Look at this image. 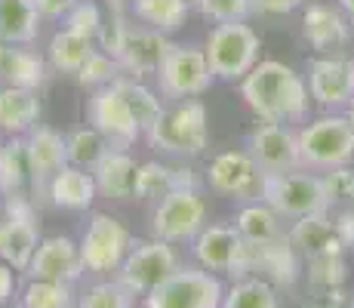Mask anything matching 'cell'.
<instances>
[{"mask_svg":"<svg viewBox=\"0 0 354 308\" xmlns=\"http://www.w3.org/2000/svg\"><path fill=\"white\" fill-rule=\"evenodd\" d=\"M22 308H77L71 284L59 280H31L22 293Z\"/></svg>","mask_w":354,"mask_h":308,"instance_id":"obj_36","label":"cell"},{"mask_svg":"<svg viewBox=\"0 0 354 308\" xmlns=\"http://www.w3.org/2000/svg\"><path fill=\"white\" fill-rule=\"evenodd\" d=\"M259 50H262V40H259L253 25L247 22L216 25L207 34V44H203V53H207L216 80H228V84L243 80L253 71L259 65Z\"/></svg>","mask_w":354,"mask_h":308,"instance_id":"obj_3","label":"cell"},{"mask_svg":"<svg viewBox=\"0 0 354 308\" xmlns=\"http://www.w3.org/2000/svg\"><path fill=\"white\" fill-rule=\"evenodd\" d=\"M40 16L34 0H0V40L12 46H31L40 34Z\"/></svg>","mask_w":354,"mask_h":308,"instance_id":"obj_27","label":"cell"},{"mask_svg":"<svg viewBox=\"0 0 354 308\" xmlns=\"http://www.w3.org/2000/svg\"><path fill=\"white\" fill-rule=\"evenodd\" d=\"M336 3H339V10H342L345 16H348L351 22H354V0H336Z\"/></svg>","mask_w":354,"mask_h":308,"instance_id":"obj_49","label":"cell"},{"mask_svg":"<svg viewBox=\"0 0 354 308\" xmlns=\"http://www.w3.org/2000/svg\"><path fill=\"white\" fill-rule=\"evenodd\" d=\"M173 40L169 34H160L154 28H133L129 25L127 40H124V50H120V68L129 78H145V74H154L158 78L160 65L167 62L169 50H173Z\"/></svg>","mask_w":354,"mask_h":308,"instance_id":"obj_17","label":"cell"},{"mask_svg":"<svg viewBox=\"0 0 354 308\" xmlns=\"http://www.w3.org/2000/svg\"><path fill=\"white\" fill-rule=\"evenodd\" d=\"M201 179L192 167H169V163L148 161L139 163L136 176V197L139 201H163L173 191H197Z\"/></svg>","mask_w":354,"mask_h":308,"instance_id":"obj_20","label":"cell"},{"mask_svg":"<svg viewBox=\"0 0 354 308\" xmlns=\"http://www.w3.org/2000/svg\"><path fill=\"white\" fill-rule=\"evenodd\" d=\"M28 278L31 280H59V284H74L84 275V256H80V244H74L65 235L40 237L37 250H34L28 262Z\"/></svg>","mask_w":354,"mask_h":308,"instance_id":"obj_16","label":"cell"},{"mask_svg":"<svg viewBox=\"0 0 354 308\" xmlns=\"http://www.w3.org/2000/svg\"><path fill=\"white\" fill-rule=\"evenodd\" d=\"M305 308H354V299L342 287H333V290H315V299Z\"/></svg>","mask_w":354,"mask_h":308,"instance_id":"obj_44","label":"cell"},{"mask_svg":"<svg viewBox=\"0 0 354 308\" xmlns=\"http://www.w3.org/2000/svg\"><path fill=\"white\" fill-rule=\"evenodd\" d=\"M158 80H160V93L167 99H176V102H185V99H197L213 87L216 74L207 62V53L203 46H194V44H176L169 50L167 62L160 65L158 71Z\"/></svg>","mask_w":354,"mask_h":308,"instance_id":"obj_7","label":"cell"},{"mask_svg":"<svg viewBox=\"0 0 354 308\" xmlns=\"http://www.w3.org/2000/svg\"><path fill=\"white\" fill-rule=\"evenodd\" d=\"M31 182V161L25 136H10L0 152V194H16Z\"/></svg>","mask_w":354,"mask_h":308,"instance_id":"obj_32","label":"cell"},{"mask_svg":"<svg viewBox=\"0 0 354 308\" xmlns=\"http://www.w3.org/2000/svg\"><path fill=\"white\" fill-rule=\"evenodd\" d=\"M207 225V203H203L201 191H173L163 201H158L151 216L154 237L169 244H185L194 241Z\"/></svg>","mask_w":354,"mask_h":308,"instance_id":"obj_11","label":"cell"},{"mask_svg":"<svg viewBox=\"0 0 354 308\" xmlns=\"http://www.w3.org/2000/svg\"><path fill=\"white\" fill-rule=\"evenodd\" d=\"M250 271H265L277 284H292L299 278V250L292 246L290 235L271 244H250Z\"/></svg>","mask_w":354,"mask_h":308,"instance_id":"obj_25","label":"cell"},{"mask_svg":"<svg viewBox=\"0 0 354 308\" xmlns=\"http://www.w3.org/2000/svg\"><path fill=\"white\" fill-rule=\"evenodd\" d=\"M129 10L145 28H154L160 34H176L185 25L192 6L185 0H129Z\"/></svg>","mask_w":354,"mask_h":308,"instance_id":"obj_31","label":"cell"},{"mask_svg":"<svg viewBox=\"0 0 354 308\" xmlns=\"http://www.w3.org/2000/svg\"><path fill=\"white\" fill-rule=\"evenodd\" d=\"M133 296L136 293L127 290L120 280H102L80 296L77 308H133Z\"/></svg>","mask_w":354,"mask_h":308,"instance_id":"obj_37","label":"cell"},{"mask_svg":"<svg viewBox=\"0 0 354 308\" xmlns=\"http://www.w3.org/2000/svg\"><path fill=\"white\" fill-rule=\"evenodd\" d=\"M127 31H129V25H127L124 12H120V10H111V16L102 22V31H99V37H96V50L108 53V56H114V59H120V50H124V40H127Z\"/></svg>","mask_w":354,"mask_h":308,"instance_id":"obj_42","label":"cell"},{"mask_svg":"<svg viewBox=\"0 0 354 308\" xmlns=\"http://www.w3.org/2000/svg\"><path fill=\"white\" fill-rule=\"evenodd\" d=\"M124 74V68H120V62L114 56H108V53L96 50L90 59L84 62V68L77 71V80L84 87H96V90H102V87L114 84V80Z\"/></svg>","mask_w":354,"mask_h":308,"instance_id":"obj_38","label":"cell"},{"mask_svg":"<svg viewBox=\"0 0 354 308\" xmlns=\"http://www.w3.org/2000/svg\"><path fill=\"white\" fill-rule=\"evenodd\" d=\"M185 3H188V6H197V0H185Z\"/></svg>","mask_w":354,"mask_h":308,"instance_id":"obj_52","label":"cell"},{"mask_svg":"<svg viewBox=\"0 0 354 308\" xmlns=\"http://www.w3.org/2000/svg\"><path fill=\"white\" fill-rule=\"evenodd\" d=\"M326 197H330V207L333 203H354V167L342 163V167H333L321 176Z\"/></svg>","mask_w":354,"mask_h":308,"instance_id":"obj_43","label":"cell"},{"mask_svg":"<svg viewBox=\"0 0 354 308\" xmlns=\"http://www.w3.org/2000/svg\"><path fill=\"white\" fill-rule=\"evenodd\" d=\"M154 152H167L176 157H197L209 145V114L201 99L176 102L163 108L160 120L145 133Z\"/></svg>","mask_w":354,"mask_h":308,"instance_id":"obj_2","label":"cell"},{"mask_svg":"<svg viewBox=\"0 0 354 308\" xmlns=\"http://www.w3.org/2000/svg\"><path fill=\"white\" fill-rule=\"evenodd\" d=\"M299 157L302 167L333 170L354 161V123L348 114H321L299 129Z\"/></svg>","mask_w":354,"mask_h":308,"instance_id":"obj_4","label":"cell"},{"mask_svg":"<svg viewBox=\"0 0 354 308\" xmlns=\"http://www.w3.org/2000/svg\"><path fill=\"white\" fill-rule=\"evenodd\" d=\"M333 222H336V231H339V237H342L345 250H351V246H354V210H345V213H339Z\"/></svg>","mask_w":354,"mask_h":308,"instance_id":"obj_48","label":"cell"},{"mask_svg":"<svg viewBox=\"0 0 354 308\" xmlns=\"http://www.w3.org/2000/svg\"><path fill=\"white\" fill-rule=\"evenodd\" d=\"M40 244L37 219H12L3 216V237H0V259L16 271H25Z\"/></svg>","mask_w":354,"mask_h":308,"instance_id":"obj_28","label":"cell"},{"mask_svg":"<svg viewBox=\"0 0 354 308\" xmlns=\"http://www.w3.org/2000/svg\"><path fill=\"white\" fill-rule=\"evenodd\" d=\"M40 120L37 90L0 87V136H28Z\"/></svg>","mask_w":354,"mask_h":308,"instance_id":"obj_24","label":"cell"},{"mask_svg":"<svg viewBox=\"0 0 354 308\" xmlns=\"http://www.w3.org/2000/svg\"><path fill=\"white\" fill-rule=\"evenodd\" d=\"M345 114H348V120L354 123V102H351V105H348V111H345Z\"/></svg>","mask_w":354,"mask_h":308,"instance_id":"obj_51","label":"cell"},{"mask_svg":"<svg viewBox=\"0 0 354 308\" xmlns=\"http://www.w3.org/2000/svg\"><path fill=\"white\" fill-rule=\"evenodd\" d=\"M114 87H118L120 96L127 99V105L133 108L136 123H139L142 136H145L148 129H151L154 123L160 120V114H163V105H160L158 93H151L145 84H139V80L129 78V74H120V78L114 80Z\"/></svg>","mask_w":354,"mask_h":308,"instance_id":"obj_33","label":"cell"},{"mask_svg":"<svg viewBox=\"0 0 354 308\" xmlns=\"http://www.w3.org/2000/svg\"><path fill=\"white\" fill-rule=\"evenodd\" d=\"M3 142H6V139H3V136H0V152H3Z\"/></svg>","mask_w":354,"mask_h":308,"instance_id":"obj_53","label":"cell"},{"mask_svg":"<svg viewBox=\"0 0 354 308\" xmlns=\"http://www.w3.org/2000/svg\"><path fill=\"white\" fill-rule=\"evenodd\" d=\"M197 10L216 25L247 22L250 16H256V0H197Z\"/></svg>","mask_w":354,"mask_h":308,"instance_id":"obj_39","label":"cell"},{"mask_svg":"<svg viewBox=\"0 0 354 308\" xmlns=\"http://www.w3.org/2000/svg\"><path fill=\"white\" fill-rule=\"evenodd\" d=\"M136 176H139V163L129 157V152H118V148H111L93 170L99 194L114 197V201L136 197Z\"/></svg>","mask_w":354,"mask_h":308,"instance_id":"obj_26","label":"cell"},{"mask_svg":"<svg viewBox=\"0 0 354 308\" xmlns=\"http://www.w3.org/2000/svg\"><path fill=\"white\" fill-rule=\"evenodd\" d=\"M90 127H96L105 142L118 152H127L129 145H136V139L142 136L139 123H136L133 108L127 105V99L120 96V90L114 84L102 87V90L93 93L90 99Z\"/></svg>","mask_w":354,"mask_h":308,"instance_id":"obj_13","label":"cell"},{"mask_svg":"<svg viewBox=\"0 0 354 308\" xmlns=\"http://www.w3.org/2000/svg\"><path fill=\"white\" fill-rule=\"evenodd\" d=\"M62 28L68 31H74V34H80V37H86V40H93L96 44V37H99V31H102V22H105V16H102V10L93 0H80L77 6H74L71 12L62 19Z\"/></svg>","mask_w":354,"mask_h":308,"instance_id":"obj_40","label":"cell"},{"mask_svg":"<svg viewBox=\"0 0 354 308\" xmlns=\"http://www.w3.org/2000/svg\"><path fill=\"white\" fill-rule=\"evenodd\" d=\"M108 3H111V6H114V10H120V6H124V3H127V0H108Z\"/></svg>","mask_w":354,"mask_h":308,"instance_id":"obj_50","label":"cell"},{"mask_svg":"<svg viewBox=\"0 0 354 308\" xmlns=\"http://www.w3.org/2000/svg\"><path fill=\"white\" fill-rule=\"evenodd\" d=\"M302 34L311 50L326 56L351 40V19L339 10V3H308L302 12Z\"/></svg>","mask_w":354,"mask_h":308,"instance_id":"obj_18","label":"cell"},{"mask_svg":"<svg viewBox=\"0 0 354 308\" xmlns=\"http://www.w3.org/2000/svg\"><path fill=\"white\" fill-rule=\"evenodd\" d=\"M194 259L207 271H225L231 278L250 275V244L234 225H203L194 237Z\"/></svg>","mask_w":354,"mask_h":308,"instance_id":"obj_12","label":"cell"},{"mask_svg":"<svg viewBox=\"0 0 354 308\" xmlns=\"http://www.w3.org/2000/svg\"><path fill=\"white\" fill-rule=\"evenodd\" d=\"M308 93L326 111H339L354 102V59L348 56H326L311 59L308 65Z\"/></svg>","mask_w":354,"mask_h":308,"instance_id":"obj_14","label":"cell"},{"mask_svg":"<svg viewBox=\"0 0 354 308\" xmlns=\"http://www.w3.org/2000/svg\"><path fill=\"white\" fill-rule=\"evenodd\" d=\"M302 6L305 0H256V16H290Z\"/></svg>","mask_w":354,"mask_h":308,"instance_id":"obj_45","label":"cell"},{"mask_svg":"<svg viewBox=\"0 0 354 308\" xmlns=\"http://www.w3.org/2000/svg\"><path fill=\"white\" fill-rule=\"evenodd\" d=\"M176 269H179V256H176L173 244L154 237V241L133 244V250H129V256L124 259V265L118 271V280L127 290H133L136 296H148Z\"/></svg>","mask_w":354,"mask_h":308,"instance_id":"obj_9","label":"cell"},{"mask_svg":"<svg viewBox=\"0 0 354 308\" xmlns=\"http://www.w3.org/2000/svg\"><path fill=\"white\" fill-rule=\"evenodd\" d=\"M290 241L302 256L317 259V256H342L345 244L336 231V222H333L326 213H315V216H302L292 222L290 228Z\"/></svg>","mask_w":354,"mask_h":308,"instance_id":"obj_21","label":"cell"},{"mask_svg":"<svg viewBox=\"0 0 354 308\" xmlns=\"http://www.w3.org/2000/svg\"><path fill=\"white\" fill-rule=\"evenodd\" d=\"M65 148H68V163L71 167H80V170H96V163L111 152V145L105 142V136L99 133L96 127H80L74 129L71 136L65 139Z\"/></svg>","mask_w":354,"mask_h":308,"instance_id":"obj_34","label":"cell"},{"mask_svg":"<svg viewBox=\"0 0 354 308\" xmlns=\"http://www.w3.org/2000/svg\"><path fill=\"white\" fill-rule=\"evenodd\" d=\"M262 201L268 203L274 213H281V219H302V216H315L330 210V197H326L324 179L321 176L302 173H268L265 176V191Z\"/></svg>","mask_w":354,"mask_h":308,"instance_id":"obj_5","label":"cell"},{"mask_svg":"<svg viewBox=\"0 0 354 308\" xmlns=\"http://www.w3.org/2000/svg\"><path fill=\"white\" fill-rule=\"evenodd\" d=\"M241 96L250 105V111L259 120L268 123H292L308 114L311 93L302 74H296L290 65L277 59L259 62L253 71L241 80Z\"/></svg>","mask_w":354,"mask_h":308,"instance_id":"obj_1","label":"cell"},{"mask_svg":"<svg viewBox=\"0 0 354 308\" xmlns=\"http://www.w3.org/2000/svg\"><path fill=\"white\" fill-rule=\"evenodd\" d=\"M0 308H22V305H0Z\"/></svg>","mask_w":354,"mask_h":308,"instance_id":"obj_54","label":"cell"},{"mask_svg":"<svg viewBox=\"0 0 354 308\" xmlns=\"http://www.w3.org/2000/svg\"><path fill=\"white\" fill-rule=\"evenodd\" d=\"M225 287L207 269H176L145 296V308H222Z\"/></svg>","mask_w":354,"mask_h":308,"instance_id":"obj_6","label":"cell"},{"mask_svg":"<svg viewBox=\"0 0 354 308\" xmlns=\"http://www.w3.org/2000/svg\"><path fill=\"white\" fill-rule=\"evenodd\" d=\"M265 176L268 173L259 167L250 152H222L209 161V170H207L209 188L243 203L262 201Z\"/></svg>","mask_w":354,"mask_h":308,"instance_id":"obj_10","label":"cell"},{"mask_svg":"<svg viewBox=\"0 0 354 308\" xmlns=\"http://www.w3.org/2000/svg\"><path fill=\"white\" fill-rule=\"evenodd\" d=\"M133 235L120 219L96 213L86 225L84 237H80V256H84V269L108 275V271H120L124 259L133 250Z\"/></svg>","mask_w":354,"mask_h":308,"instance_id":"obj_8","label":"cell"},{"mask_svg":"<svg viewBox=\"0 0 354 308\" xmlns=\"http://www.w3.org/2000/svg\"><path fill=\"white\" fill-rule=\"evenodd\" d=\"M99 188H96V179H93L90 170H80V167H62L56 176L46 185V197H50L53 207L59 210H90L93 201H96Z\"/></svg>","mask_w":354,"mask_h":308,"instance_id":"obj_23","label":"cell"},{"mask_svg":"<svg viewBox=\"0 0 354 308\" xmlns=\"http://www.w3.org/2000/svg\"><path fill=\"white\" fill-rule=\"evenodd\" d=\"M12 293H16V269L0 259V305H10Z\"/></svg>","mask_w":354,"mask_h":308,"instance_id":"obj_47","label":"cell"},{"mask_svg":"<svg viewBox=\"0 0 354 308\" xmlns=\"http://www.w3.org/2000/svg\"><path fill=\"white\" fill-rule=\"evenodd\" d=\"M28 142V161H31V185L37 194H46V185L59 173L62 167H68V148L65 139L56 133L53 127H37L25 136Z\"/></svg>","mask_w":354,"mask_h":308,"instance_id":"obj_19","label":"cell"},{"mask_svg":"<svg viewBox=\"0 0 354 308\" xmlns=\"http://www.w3.org/2000/svg\"><path fill=\"white\" fill-rule=\"evenodd\" d=\"M234 228L247 244H271V241H277V237H283L281 213H274L265 201L247 203V207L237 213Z\"/></svg>","mask_w":354,"mask_h":308,"instance_id":"obj_30","label":"cell"},{"mask_svg":"<svg viewBox=\"0 0 354 308\" xmlns=\"http://www.w3.org/2000/svg\"><path fill=\"white\" fill-rule=\"evenodd\" d=\"M222 308H277V290L265 278H241L225 293Z\"/></svg>","mask_w":354,"mask_h":308,"instance_id":"obj_35","label":"cell"},{"mask_svg":"<svg viewBox=\"0 0 354 308\" xmlns=\"http://www.w3.org/2000/svg\"><path fill=\"white\" fill-rule=\"evenodd\" d=\"M34 3H37V10L44 19H56L59 22V19H65L80 0H34Z\"/></svg>","mask_w":354,"mask_h":308,"instance_id":"obj_46","label":"cell"},{"mask_svg":"<svg viewBox=\"0 0 354 308\" xmlns=\"http://www.w3.org/2000/svg\"><path fill=\"white\" fill-rule=\"evenodd\" d=\"M96 53V44L86 37H80V34L68 31V28H59L53 34L50 46H46V65L53 68V71H62V74H74L77 78V71L84 68V62Z\"/></svg>","mask_w":354,"mask_h":308,"instance_id":"obj_29","label":"cell"},{"mask_svg":"<svg viewBox=\"0 0 354 308\" xmlns=\"http://www.w3.org/2000/svg\"><path fill=\"white\" fill-rule=\"evenodd\" d=\"M247 152L256 157V163L265 173H292V170H302L299 129H290L287 123L262 120L253 133H250Z\"/></svg>","mask_w":354,"mask_h":308,"instance_id":"obj_15","label":"cell"},{"mask_svg":"<svg viewBox=\"0 0 354 308\" xmlns=\"http://www.w3.org/2000/svg\"><path fill=\"white\" fill-rule=\"evenodd\" d=\"M345 259L342 256H317L308 259V280L315 290H333V287H342L345 284Z\"/></svg>","mask_w":354,"mask_h":308,"instance_id":"obj_41","label":"cell"},{"mask_svg":"<svg viewBox=\"0 0 354 308\" xmlns=\"http://www.w3.org/2000/svg\"><path fill=\"white\" fill-rule=\"evenodd\" d=\"M46 84V59L28 46H12L0 40V87L40 90Z\"/></svg>","mask_w":354,"mask_h":308,"instance_id":"obj_22","label":"cell"}]
</instances>
